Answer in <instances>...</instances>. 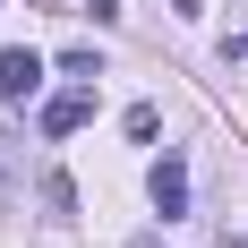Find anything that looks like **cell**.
Masks as SVG:
<instances>
[{
	"instance_id": "cell-1",
	"label": "cell",
	"mask_w": 248,
	"mask_h": 248,
	"mask_svg": "<svg viewBox=\"0 0 248 248\" xmlns=\"http://www.w3.org/2000/svg\"><path fill=\"white\" fill-rule=\"evenodd\" d=\"M34 94H43V51L9 43L0 51V103H34Z\"/></svg>"
},
{
	"instance_id": "cell-2",
	"label": "cell",
	"mask_w": 248,
	"mask_h": 248,
	"mask_svg": "<svg viewBox=\"0 0 248 248\" xmlns=\"http://www.w3.org/2000/svg\"><path fill=\"white\" fill-rule=\"evenodd\" d=\"M154 214H163V223H180V214H188V163H180V154H163V163H154Z\"/></svg>"
},
{
	"instance_id": "cell-3",
	"label": "cell",
	"mask_w": 248,
	"mask_h": 248,
	"mask_svg": "<svg viewBox=\"0 0 248 248\" xmlns=\"http://www.w3.org/2000/svg\"><path fill=\"white\" fill-rule=\"evenodd\" d=\"M86 120H94V86H69V94L43 103V137H77Z\"/></svg>"
},
{
	"instance_id": "cell-4",
	"label": "cell",
	"mask_w": 248,
	"mask_h": 248,
	"mask_svg": "<svg viewBox=\"0 0 248 248\" xmlns=\"http://www.w3.org/2000/svg\"><path fill=\"white\" fill-rule=\"evenodd\" d=\"M60 77H69V86H103V51L69 43V51H60Z\"/></svg>"
},
{
	"instance_id": "cell-5",
	"label": "cell",
	"mask_w": 248,
	"mask_h": 248,
	"mask_svg": "<svg viewBox=\"0 0 248 248\" xmlns=\"http://www.w3.org/2000/svg\"><path fill=\"white\" fill-rule=\"evenodd\" d=\"M154 128H163V111H154V103H128V137H137V146H146Z\"/></svg>"
},
{
	"instance_id": "cell-6",
	"label": "cell",
	"mask_w": 248,
	"mask_h": 248,
	"mask_svg": "<svg viewBox=\"0 0 248 248\" xmlns=\"http://www.w3.org/2000/svg\"><path fill=\"white\" fill-rule=\"evenodd\" d=\"M43 205H51V214H77V188H69L60 171H51V180H43Z\"/></svg>"
},
{
	"instance_id": "cell-7",
	"label": "cell",
	"mask_w": 248,
	"mask_h": 248,
	"mask_svg": "<svg viewBox=\"0 0 248 248\" xmlns=\"http://www.w3.org/2000/svg\"><path fill=\"white\" fill-rule=\"evenodd\" d=\"M223 69H248V34H231V43H223Z\"/></svg>"
}]
</instances>
